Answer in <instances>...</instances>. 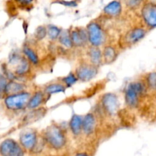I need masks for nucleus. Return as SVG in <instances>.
Returning a JSON list of instances; mask_svg holds the SVG:
<instances>
[{
    "mask_svg": "<svg viewBox=\"0 0 156 156\" xmlns=\"http://www.w3.org/2000/svg\"><path fill=\"white\" fill-rule=\"evenodd\" d=\"M7 80H6L5 76H3V75L0 74V92H2L5 91V87L7 85Z\"/></svg>",
    "mask_w": 156,
    "mask_h": 156,
    "instance_id": "obj_27",
    "label": "nucleus"
},
{
    "mask_svg": "<svg viewBox=\"0 0 156 156\" xmlns=\"http://www.w3.org/2000/svg\"><path fill=\"white\" fill-rule=\"evenodd\" d=\"M43 101H44V94L41 91H37L30 98L27 107L29 109H35L42 103Z\"/></svg>",
    "mask_w": 156,
    "mask_h": 156,
    "instance_id": "obj_18",
    "label": "nucleus"
},
{
    "mask_svg": "<svg viewBox=\"0 0 156 156\" xmlns=\"http://www.w3.org/2000/svg\"><path fill=\"white\" fill-rule=\"evenodd\" d=\"M72 44L77 47H82L88 41L87 30L85 29L79 28L73 30L70 34Z\"/></svg>",
    "mask_w": 156,
    "mask_h": 156,
    "instance_id": "obj_12",
    "label": "nucleus"
},
{
    "mask_svg": "<svg viewBox=\"0 0 156 156\" xmlns=\"http://www.w3.org/2000/svg\"><path fill=\"white\" fill-rule=\"evenodd\" d=\"M145 34H146V31L143 29L136 27V28L130 30L125 34L123 42L127 46L133 45L143 39Z\"/></svg>",
    "mask_w": 156,
    "mask_h": 156,
    "instance_id": "obj_11",
    "label": "nucleus"
},
{
    "mask_svg": "<svg viewBox=\"0 0 156 156\" xmlns=\"http://www.w3.org/2000/svg\"><path fill=\"white\" fill-rule=\"evenodd\" d=\"M77 77L71 73V74H69V76H67L66 77L64 78L63 82H65L68 86H71V85H73V84H75L77 82Z\"/></svg>",
    "mask_w": 156,
    "mask_h": 156,
    "instance_id": "obj_26",
    "label": "nucleus"
},
{
    "mask_svg": "<svg viewBox=\"0 0 156 156\" xmlns=\"http://www.w3.org/2000/svg\"><path fill=\"white\" fill-rule=\"evenodd\" d=\"M98 70L95 66L83 65L79 66L76 70L77 78L80 80L87 82L92 79L97 75Z\"/></svg>",
    "mask_w": 156,
    "mask_h": 156,
    "instance_id": "obj_9",
    "label": "nucleus"
},
{
    "mask_svg": "<svg viewBox=\"0 0 156 156\" xmlns=\"http://www.w3.org/2000/svg\"><path fill=\"white\" fill-rule=\"evenodd\" d=\"M23 51H24V53L27 56V59H29V61H30L34 64L38 63L39 59H38L37 55V53L31 48H30L28 47H24Z\"/></svg>",
    "mask_w": 156,
    "mask_h": 156,
    "instance_id": "obj_21",
    "label": "nucleus"
},
{
    "mask_svg": "<svg viewBox=\"0 0 156 156\" xmlns=\"http://www.w3.org/2000/svg\"><path fill=\"white\" fill-rule=\"evenodd\" d=\"M82 117L79 115H74L70 120L69 126L74 135H79L82 131Z\"/></svg>",
    "mask_w": 156,
    "mask_h": 156,
    "instance_id": "obj_16",
    "label": "nucleus"
},
{
    "mask_svg": "<svg viewBox=\"0 0 156 156\" xmlns=\"http://www.w3.org/2000/svg\"><path fill=\"white\" fill-rule=\"evenodd\" d=\"M104 11H105V14H107L108 15L116 16V15H119L121 11V5L117 1L111 2L105 8Z\"/></svg>",
    "mask_w": 156,
    "mask_h": 156,
    "instance_id": "obj_17",
    "label": "nucleus"
},
{
    "mask_svg": "<svg viewBox=\"0 0 156 156\" xmlns=\"http://www.w3.org/2000/svg\"><path fill=\"white\" fill-rule=\"evenodd\" d=\"M37 142V137L34 131L27 130L23 132L20 136V143L26 149L33 150Z\"/></svg>",
    "mask_w": 156,
    "mask_h": 156,
    "instance_id": "obj_10",
    "label": "nucleus"
},
{
    "mask_svg": "<svg viewBox=\"0 0 156 156\" xmlns=\"http://www.w3.org/2000/svg\"><path fill=\"white\" fill-rule=\"evenodd\" d=\"M142 15L145 22L149 26L155 27L156 25V5L152 3L146 4L142 10Z\"/></svg>",
    "mask_w": 156,
    "mask_h": 156,
    "instance_id": "obj_8",
    "label": "nucleus"
},
{
    "mask_svg": "<svg viewBox=\"0 0 156 156\" xmlns=\"http://www.w3.org/2000/svg\"><path fill=\"white\" fill-rule=\"evenodd\" d=\"M0 155L2 156H24V151L17 142L8 139L0 144Z\"/></svg>",
    "mask_w": 156,
    "mask_h": 156,
    "instance_id": "obj_4",
    "label": "nucleus"
},
{
    "mask_svg": "<svg viewBox=\"0 0 156 156\" xmlns=\"http://www.w3.org/2000/svg\"><path fill=\"white\" fill-rule=\"evenodd\" d=\"M44 140L53 149H59L66 144V137L62 129L57 126L51 125L46 129Z\"/></svg>",
    "mask_w": 156,
    "mask_h": 156,
    "instance_id": "obj_1",
    "label": "nucleus"
},
{
    "mask_svg": "<svg viewBox=\"0 0 156 156\" xmlns=\"http://www.w3.org/2000/svg\"><path fill=\"white\" fill-rule=\"evenodd\" d=\"M18 2H19L21 4H24V5H28L29 3L31 2L33 0H17Z\"/></svg>",
    "mask_w": 156,
    "mask_h": 156,
    "instance_id": "obj_29",
    "label": "nucleus"
},
{
    "mask_svg": "<svg viewBox=\"0 0 156 156\" xmlns=\"http://www.w3.org/2000/svg\"><path fill=\"white\" fill-rule=\"evenodd\" d=\"M103 55L105 62L107 63H111L117 58V52H116L115 49L111 46L105 47L103 51Z\"/></svg>",
    "mask_w": 156,
    "mask_h": 156,
    "instance_id": "obj_19",
    "label": "nucleus"
},
{
    "mask_svg": "<svg viewBox=\"0 0 156 156\" xmlns=\"http://www.w3.org/2000/svg\"><path fill=\"white\" fill-rule=\"evenodd\" d=\"M9 62L12 65H16L15 73L18 75H24L29 70V63L24 58L20 56L18 53H12L9 58Z\"/></svg>",
    "mask_w": 156,
    "mask_h": 156,
    "instance_id": "obj_6",
    "label": "nucleus"
},
{
    "mask_svg": "<svg viewBox=\"0 0 156 156\" xmlns=\"http://www.w3.org/2000/svg\"><path fill=\"white\" fill-rule=\"evenodd\" d=\"M88 39L94 47H98L103 44L105 41V34L98 24L94 22L90 23L87 27Z\"/></svg>",
    "mask_w": 156,
    "mask_h": 156,
    "instance_id": "obj_5",
    "label": "nucleus"
},
{
    "mask_svg": "<svg viewBox=\"0 0 156 156\" xmlns=\"http://www.w3.org/2000/svg\"><path fill=\"white\" fill-rule=\"evenodd\" d=\"M35 37H36L37 39L38 40H42L43 38H44L47 35V29L44 27H38L35 30L34 34Z\"/></svg>",
    "mask_w": 156,
    "mask_h": 156,
    "instance_id": "obj_24",
    "label": "nucleus"
},
{
    "mask_svg": "<svg viewBox=\"0 0 156 156\" xmlns=\"http://www.w3.org/2000/svg\"><path fill=\"white\" fill-rule=\"evenodd\" d=\"M95 128V118L92 114H88L84 117L82 121V129L85 133L90 134Z\"/></svg>",
    "mask_w": 156,
    "mask_h": 156,
    "instance_id": "obj_13",
    "label": "nucleus"
},
{
    "mask_svg": "<svg viewBox=\"0 0 156 156\" xmlns=\"http://www.w3.org/2000/svg\"><path fill=\"white\" fill-rule=\"evenodd\" d=\"M76 156H89V155H87V154L85 153H78Z\"/></svg>",
    "mask_w": 156,
    "mask_h": 156,
    "instance_id": "obj_30",
    "label": "nucleus"
},
{
    "mask_svg": "<svg viewBox=\"0 0 156 156\" xmlns=\"http://www.w3.org/2000/svg\"><path fill=\"white\" fill-rule=\"evenodd\" d=\"M30 98V93L22 91L8 96L5 100V104L10 110H20L27 106Z\"/></svg>",
    "mask_w": 156,
    "mask_h": 156,
    "instance_id": "obj_2",
    "label": "nucleus"
},
{
    "mask_svg": "<svg viewBox=\"0 0 156 156\" xmlns=\"http://www.w3.org/2000/svg\"><path fill=\"white\" fill-rule=\"evenodd\" d=\"M102 105L107 113L110 115H114L118 110V100L115 94L108 93L104 95L102 98Z\"/></svg>",
    "mask_w": 156,
    "mask_h": 156,
    "instance_id": "obj_7",
    "label": "nucleus"
},
{
    "mask_svg": "<svg viewBox=\"0 0 156 156\" xmlns=\"http://www.w3.org/2000/svg\"><path fill=\"white\" fill-rule=\"evenodd\" d=\"M145 91V86L140 82H133L129 84L126 90L125 99L129 107L134 108L138 105L139 96Z\"/></svg>",
    "mask_w": 156,
    "mask_h": 156,
    "instance_id": "obj_3",
    "label": "nucleus"
},
{
    "mask_svg": "<svg viewBox=\"0 0 156 156\" xmlns=\"http://www.w3.org/2000/svg\"><path fill=\"white\" fill-rule=\"evenodd\" d=\"M88 56H89L90 60L94 66H98L101 62V52L98 47L93 46L92 47H91L88 50Z\"/></svg>",
    "mask_w": 156,
    "mask_h": 156,
    "instance_id": "obj_15",
    "label": "nucleus"
},
{
    "mask_svg": "<svg viewBox=\"0 0 156 156\" xmlns=\"http://www.w3.org/2000/svg\"><path fill=\"white\" fill-rule=\"evenodd\" d=\"M140 2H141V0H126V2H127L128 5H129L132 8L138 5L140 3Z\"/></svg>",
    "mask_w": 156,
    "mask_h": 156,
    "instance_id": "obj_28",
    "label": "nucleus"
},
{
    "mask_svg": "<svg viewBox=\"0 0 156 156\" xmlns=\"http://www.w3.org/2000/svg\"><path fill=\"white\" fill-rule=\"evenodd\" d=\"M47 34L51 40H55L59 37L60 30L57 27L53 25H49L47 29Z\"/></svg>",
    "mask_w": 156,
    "mask_h": 156,
    "instance_id": "obj_23",
    "label": "nucleus"
},
{
    "mask_svg": "<svg viewBox=\"0 0 156 156\" xmlns=\"http://www.w3.org/2000/svg\"><path fill=\"white\" fill-rule=\"evenodd\" d=\"M147 82L149 86L152 89H155V85H156V75L155 73H149V76L147 77Z\"/></svg>",
    "mask_w": 156,
    "mask_h": 156,
    "instance_id": "obj_25",
    "label": "nucleus"
},
{
    "mask_svg": "<svg viewBox=\"0 0 156 156\" xmlns=\"http://www.w3.org/2000/svg\"><path fill=\"white\" fill-rule=\"evenodd\" d=\"M24 88H25V86H24V84L14 82V81L12 80L7 83L5 89V92L7 93L8 94L10 95V94H17V93L22 92L24 90Z\"/></svg>",
    "mask_w": 156,
    "mask_h": 156,
    "instance_id": "obj_14",
    "label": "nucleus"
},
{
    "mask_svg": "<svg viewBox=\"0 0 156 156\" xmlns=\"http://www.w3.org/2000/svg\"><path fill=\"white\" fill-rule=\"evenodd\" d=\"M63 91H65V87L57 83L51 84L45 88V92L47 94H54V93L63 92Z\"/></svg>",
    "mask_w": 156,
    "mask_h": 156,
    "instance_id": "obj_22",
    "label": "nucleus"
},
{
    "mask_svg": "<svg viewBox=\"0 0 156 156\" xmlns=\"http://www.w3.org/2000/svg\"><path fill=\"white\" fill-rule=\"evenodd\" d=\"M58 37H59V41L60 42V44H62L64 47H67V48H69L73 45L71 37H70V34L67 30L60 32Z\"/></svg>",
    "mask_w": 156,
    "mask_h": 156,
    "instance_id": "obj_20",
    "label": "nucleus"
}]
</instances>
